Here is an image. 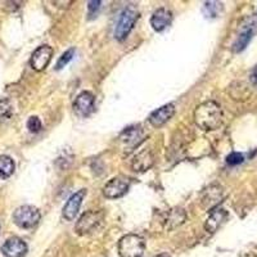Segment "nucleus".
Wrapping results in <instances>:
<instances>
[{"instance_id":"obj_1","label":"nucleus","mask_w":257,"mask_h":257,"mask_svg":"<svg viewBox=\"0 0 257 257\" xmlns=\"http://www.w3.org/2000/svg\"><path fill=\"white\" fill-rule=\"evenodd\" d=\"M194 122L205 132L216 130L222 123L221 107L213 100L201 103L194 111Z\"/></svg>"},{"instance_id":"obj_2","label":"nucleus","mask_w":257,"mask_h":257,"mask_svg":"<svg viewBox=\"0 0 257 257\" xmlns=\"http://www.w3.org/2000/svg\"><path fill=\"white\" fill-rule=\"evenodd\" d=\"M139 13L134 6H127L122 9L118 16L116 27H114V38L118 41H123L128 36V34L134 29L135 22L138 21Z\"/></svg>"},{"instance_id":"obj_3","label":"nucleus","mask_w":257,"mask_h":257,"mask_svg":"<svg viewBox=\"0 0 257 257\" xmlns=\"http://www.w3.org/2000/svg\"><path fill=\"white\" fill-rule=\"evenodd\" d=\"M146 249V240L137 234H127L118 242V254L121 257H142Z\"/></svg>"},{"instance_id":"obj_4","label":"nucleus","mask_w":257,"mask_h":257,"mask_svg":"<svg viewBox=\"0 0 257 257\" xmlns=\"http://www.w3.org/2000/svg\"><path fill=\"white\" fill-rule=\"evenodd\" d=\"M40 219V211L34 206H21L13 213V221L22 229L34 228L39 224Z\"/></svg>"},{"instance_id":"obj_5","label":"nucleus","mask_w":257,"mask_h":257,"mask_svg":"<svg viewBox=\"0 0 257 257\" xmlns=\"http://www.w3.org/2000/svg\"><path fill=\"white\" fill-rule=\"evenodd\" d=\"M103 219H104V213L103 211H88L85 212L79 221L76 222V233L79 235H88V234L93 233L100 224H102Z\"/></svg>"},{"instance_id":"obj_6","label":"nucleus","mask_w":257,"mask_h":257,"mask_svg":"<svg viewBox=\"0 0 257 257\" xmlns=\"http://www.w3.org/2000/svg\"><path fill=\"white\" fill-rule=\"evenodd\" d=\"M128 188H130V184H128L127 179L117 176V178L111 179L104 185V188H103V194H104L105 198L108 199L121 198V197H123L127 193Z\"/></svg>"},{"instance_id":"obj_7","label":"nucleus","mask_w":257,"mask_h":257,"mask_svg":"<svg viewBox=\"0 0 257 257\" xmlns=\"http://www.w3.org/2000/svg\"><path fill=\"white\" fill-rule=\"evenodd\" d=\"M95 109V98L89 91H82L73 102V111L77 116L88 117Z\"/></svg>"},{"instance_id":"obj_8","label":"nucleus","mask_w":257,"mask_h":257,"mask_svg":"<svg viewBox=\"0 0 257 257\" xmlns=\"http://www.w3.org/2000/svg\"><path fill=\"white\" fill-rule=\"evenodd\" d=\"M53 57V48L49 45H41L39 47L35 52L32 53L31 59H30V64H31L32 70L35 71H43L47 68L49 64L50 59Z\"/></svg>"},{"instance_id":"obj_9","label":"nucleus","mask_w":257,"mask_h":257,"mask_svg":"<svg viewBox=\"0 0 257 257\" xmlns=\"http://www.w3.org/2000/svg\"><path fill=\"white\" fill-rule=\"evenodd\" d=\"M85 196H86V189H80L79 192H76L68 198V201L66 202V205H64L63 211H62V215H63L64 220L72 221V220L76 217L77 212H79L80 207H81L82 199H84Z\"/></svg>"},{"instance_id":"obj_10","label":"nucleus","mask_w":257,"mask_h":257,"mask_svg":"<svg viewBox=\"0 0 257 257\" xmlns=\"http://www.w3.org/2000/svg\"><path fill=\"white\" fill-rule=\"evenodd\" d=\"M2 252L6 257H25L27 253V244L24 239L12 237L6 240L2 247Z\"/></svg>"},{"instance_id":"obj_11","label":"nucleus","mask_w":257,"mask_h":257,"mask_svg":"<svg viewBox=\"0 0 257 257\" xmlns=\"http://www.w3.org/2000/svg\"><path fill=\"white\" fill-rule=\"evenodd\" d=\"M142 138H143V132L139 126H132V127L126 128L120 135V142L123 144L126 153L132 152L133 148H135L141 143Z\"/></svg>"},{"instance_id":"obj_12","label":"nucleus","mask_w":257,"mask_h":257,"mask_svg":"<svg viewBox=\"0 0 257 257\" xmlns=\"http://www.w3.org/2000/svg\"><path fill=\"white\" fill-rule=\"evenodd\" d=\"M174 113H175V105L173 103H169V104L162 105L161 108L156 109L149 114L148 121L155 127H161L174 116Z\"/></svg>"},{"instance_id":"obj_13","label":"nucleus","mask_w":257,"mask_h":257,"mask_svg":"<svg viewBox=\"0 0 257 257\" xmlns=\"http://www.w3.org/2000/svg\"><path fill=\"white\" fill-rule=\"evenodd\" d=\"M155 164V155L151 149H143L132 161V167L137 173H144Z\"/></svg>"},{"instance_id":"obj_14","label":"nucleus","mask_w":257,"mask_h":257,"mask_svg":"<svg viewBox=\"0 0 257 257\" xmlns=\"http://www.w3.org/2000/svg\"><path fill=\"white\" fill-rule=\"evenodd\" d=\"M224 199V190L219 185H211L202 194V206L206 208H213Z\"/></svg>"},{"instance_id":"obj_15","label":"nucleus","mask_w":257,"mask_h":257,"mask_svg":"<svg viewBox=\"0 0 257 257\" xmlns=\"http://www.w3.org/2000/svg\"><path fill=\"white\" fill-rule=\"evenodd\" d=\"M173 22V13L167 8H160L153 13L151 18V26L157 32L164 31Z\"/></svg>"},{"instance_id":"obj_16","label":"nucleus","mask_w":257,"mask_h":257,"mask_svg":"<svg viewBox=\"0 0 257 257\" xmlns=\"http://www.w3.org/2000/svg\"><path fill=\"white\" fill-rule=\"evenodd\" d=\"M228 211H225L224 208H215L213 211H211L210 216L207 217V220L205 222L206 231H208V233H215L228 220Z\"/></svg>"},{"instance_id":"obj_17","label":"nucleus","mask_w":257,"mask_h":257,"mask_svg":"<svg viewBox=\"0 0 257 257\" xmlns=\"http://www.w3.org/2000/svg\"><path fill=\"white\" fill-rule=\"evenodd\" d=\"M185 219H187V213H185V211L183 210V208H173V210H170L169 212L166 213V217H165L164 220L165 228H166L167 230L178 228L179 225H181L185 221Z\"/></svg>"},{"instance_id":"obj_18","label":"nucleus","mask_w":257,"mask_h":257,"mask_svg":"<svg viewBox=\"0 0 257 257\" xmlns=\"http://www.w3.org/2000/svg\"><path fill=\"white\" fill-rule=\"evenodd\" d=\"M15 161L9 156H0V179L11 178L15 173Z\"/></svg>"},{"instance_id":"obj_19","label":"nucleus","mask_w":257,"mask_h":257,"mask_svg":"<svg viewBox=\"0 0 257 257\" xmlns=\"http://www.w3.org/2000/svg\"><path fill=\"white\" fill-rule=\"evenodd\" d=\"M252 35H253V31H252V29L244 30V31H243L242 34L238 36V39L235 40V43H234V45H233L234 52L238 53V52H242L243 49H245V47H247L249 41H251Z\"/></svg>"},{"instance_id":"obj_20","label":"nucleus","mask_w":257,"mask_h":257,"mask_svg":"<svg viewBox=\"0 0 257 257\" xmlns=\"http://www.w3.org/2000/svg\"><path fill=\"white\" fill-rule=\"evenodd\" d=\"M13 116V107L8 99L0 100V122L9 121Z\"/></svg>"},{"instance_id":"obj_21","label":"nucleus","mask_w":257,"mask_h":257,"mask_svg":"<svg viewBox=\"0 0 257 257\" xmlns=\"http://www.w3.org/2000/svg\"><path fill=\"white\" fill-rule=\"evenodd\" d=\"M73 56H75V49L73 48H71V49L66 50V52L63 53L61 56V58L58 59V62H57L56 64V70H62V68L64 67V66H67L68 62L72 61Z\"/></svg>"},{"instance_id":"obj_22","label":"nucleus","mask_w":257,"mask_h":257,"mask_svg":"<svg viewBox=\"0 0 257 257\" xmlns=\"http://www.w3.org/2000/svg\"><path fill=\"white\" fill-rule=\"evenodd\" d=\"M221 4L217 2H210V3L205 4V15L206 17H217L219 16V11L221 9Z\"/></svg>"},{"instance_id":"obj_23","label":"nucleus","mask_w":257,"mask_h":257,"mask_svg":"<svg viewBox=\"0 0 257 257\" xmlns=\"http://www.w3.org/2000/svg\"><path fill=\"white\" fill-rule=\"evenodd\" d=\"M27 128L30 133H39L43 128V123H41L40 118L36 116H31L27 120Z\"/></svg>"},{"instance_id":"obj_24","label":"nucleus","mask_w":257,"mask_h":257,"mask_svg":"<svg viewBox=\"0 0 257 257\" xmlns=\"http://www.w3.org/2000/svg\"><path fill=\"white\" fill-rule=\"evenodd\" d=\"M243 161H244V156H243L242 153L238 152L230 153V155L226 157V162H228V165H230V166H235V165L242 164Z\"/></svg>"},{"instance_id":"obj_25","label":"nucleus","mask_w":257,"mask_h":257,"mask_svg":"<svg viewBox=\"0 0 257 257\" xmlns=\"http://www.w3.org/2000/svg\"><path fill=\"white\" fill-rule=\"evenodd\" d=\"M100 4H102V2H95V0H93V2H89L88 3L89 18H93L94 16L98 15V12H99V9H100Z\"/></svg>"},{"instance_id":"obj_26","label":"nucleus","mask_w":257,"mask_h":257,"mask_svg":"<svg viewBox=\"0 0 257 257\" xmlns=\"http://www.w3.org/2000/svg\"><path fill=\"white\" fill-rule=\"evenodd\" d=\"M251 82L257 88V66L253 68V71L251 73Z\"/></svg>"},{"instance_id":"obj_27","label":"nucleus","mask_w":257,"mask_h":257,"mask_svg":"<svg viewBox=\"0 0 257 257\" xmlns=\"http://www.w3.org/2000/svg\"><path fill=\"white\" fill-rule=\"evenodd\" d=\"M155 257H169V256H167V254L162 253V254H157V256H155Z\"/></svg>"}]
</instances>
